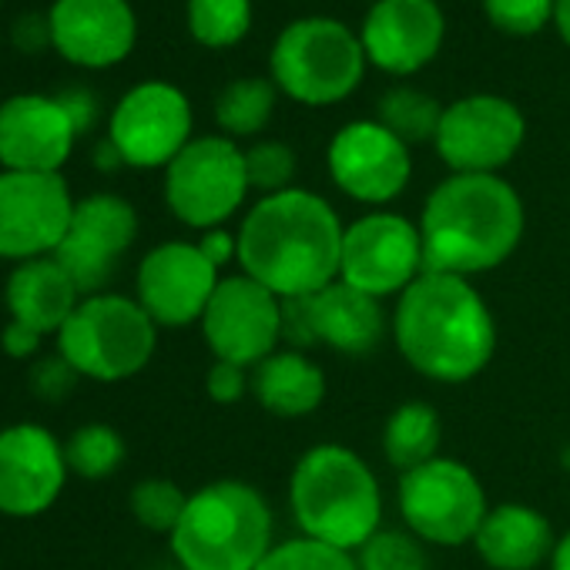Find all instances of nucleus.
Returning <instances> with one entry per match:
<instances>
[{"label":"nucleus","instance_id":"15","mask_svg":"<svg viewBox=\"0 0 570 570\" xmlns=\"http://www.w3.org/2000/svg\"><path fill=\"white\" fill-rule=\"evenodd\" d=\"M523 115L497 95H470L443 108L436 151L456 175H493L523 145Z\"/></svg>","mask_w":570,"mask_h":570},{"label":"nucleus","instance_id":"11","mask_svg":"<svg viewBox=\"0 0 570 570\" xmlns=\"http://www.w3.org/2000/svg\"><path fill=\"white\" fill-rule=\"evenodd\" d=\"M75 202L61 175L0 171V258L55 255L71 228Z\"/></svg>","mask_w":570,"mask_h":570},{"label":"nucleus","instance_id":"31","mask_svg":"<svg viewBox=\"0 0 570 570\" xmlns=\"http://www.w3.org/2000/svg\"><path fill=\"white\" fill-rule=\"evenodd\" d=\"M188 507V497L181 493L178 483L171 480H161V476H151V480H141L135 490H131V513L141 527L155 530V533H171L181 520Z\"/></svg>","mask_w":570,"mask_h":570},{"label":"nucleus","instance_id":"43","mask_svg":"<svg viewBox=\"0 0 570 570\" xmlns=\"http://www.w3.org/2000/svg\"><path fill=\"white\" fill-rule=\"evenodd\" d=\"M553 21H557V31H560V38L570 45V0H557V8H553Z\"/></svg>","mask_w":570,"mask_h":570},{"label":"nucleus","instance_id":"9","mask_svg":"<svg viewBox=\"0 0 570 570\" xmlns=\"http://www.w3.org/2000/svg\"><path fill=\"white\" fill-rule=\"evenodd\" d=\"M245 151L232 138H195L165 171V202L191 228H218L245 202Z\"/></svg>","mask_w":570,"mask_h":570},{"label":"nucleus","instance_id":"33","mask_svg":"<svg viewBox=\"0 0 570 570\" xmlns=\"http://www.w3.org/2000/svg\"><path fill=\"white\" fill-rule=\"evenodd\" d=\"M360 570H430V560L413 533L376 530L360 547Z\"/></svg>","mask_w":570,"mask_h":570},{"label":"nucleus","instance_id":"32","mask_svg":"<svg viewBox=\"0 0 570 570\" xmlns=\"http://www.w3.org/2000/svg\"><path fill=\"white\" fill-rule=\"evenodd\" d=\"M255 570H360V563H353V557L340 547L303 537L272 547Z\"/></svg>","mask_w":570,"mask_h":570},{"label":"nucleus","instance_id":"13","mask_svg":"<svg viewBox=\"0 0 570 570\" xmlns=\"http://www.w3.org/2000/svg\"><path fill=\"white\" fill-rule=\"evenodd\" d=\"M138 215L118 195H88L75 202L71 228L55 248V262L71 275L81 299L98 296L115 278L118 262L135 245Z\"/></svg>","mask_w":570,"mask_h":570},{"label":"nucleus","instance_id":"24","mask_svg":"<svg viewBox=\"0 0 570 570\" xmlns=\"http://www.w3.org/2000/svg\"><path fill=\"white\" fill-rule=\"evenodd\" d=\"M473 543L493 570H533L557 547L547 517L523 503H503L487 510Z\"/></svg>","mask_w":570,"mask_h":570},{"label":"nucleus","instance_id":"3","mask_svg":"<svg viewBox=\"0 0 570 570\" xmlns=\"http://www.w3.org/2000/svg\"><path fill=\"white\" fill-rule=\"evenodd\" d=\"M523 235V202L497 175H453L423 205V272L473 275L513 255Z\"/></svg>","mask_w":570,"mask_h":570},{"label":"nucleus","instance_id":"28","mask_svg":"<svg viewBox=\"0 0 570 570\" xmlns=\"http://www.w3.org/2000/svg\"><path fill=\"white\" fill-rule=\"evenodd\" d=\"M272 108H275V88L262 78H242L218 95L215 118L222 131L245 138V135H258L268 125Z\"/></svg>","mask_w":570,"mask_h":570},{"label":"nucleus","instance_id":"16","mask_svg":"<svg viewBox=\"0 0 570 570\" xmlns=\"http://www.w3.org/2000/svg\"><path fill=\"white\" fill-rule=\"evenodd\" d=\"M218 268L191 242H161L138 265V306L155 326H188L205 316L215 289Z\"/></svg>","mask_w":570,"mask_h":570},{"label":"nucleus","instance_id":"20","mask_svg":"<svg viewBox=\"0 0 570 570\" xmlns=\"http://www.w3.org/2000/svg\"><path fill=\"white\" fill-rule=\"evenodd\" d=\"M446 35L436 0H376L363 24V51L380 71L413 75L426 68Z\"/></svg>","mask_w":570,"mask_h":570},{"label":"nucleus","instance_id":"6","mask_svg":"<svg viewBox=\"0 0 570 570\" xmlns=\"http://www.w3.org/2000/svg\"><path fill=\"white\" fill-rule=\"evenodd\" d=\"M158 343V326L138 306L115 293H98L78 303L58 333V356L88 380L121 383L141 373Z\"/></svg>","mask_w":570,"mask_h":570},{"label":"nucleus","instance_id":"41","mask_svg":"<svg viewBox=\"0 0 570 570\" xmlns=\"http://www.w3.org/2000/svg\"><path fill=\"white\" fill-rule=\"evenodd\" d=\"M198 248H202V255H205L215 268H222L232 255H238V242H235L228 232H222V228H208V232L202 235Z\"/></svg>","mask_w":570,"mask_h":570},{"label":"nucleus","instance_id":"27","mask_svg":"<svg viewBox=\"0 0 570 570\" xmlns=\"http://www.w3.org/2000/svg\"><path fill=\"white\" fill-rule=\"evenodd\" d=\"M443 121V108L433 95L416 88H393L380 98V125L393 131L403 145L436 141Z\"/></svg>","mask_w":570,"mask_h":570},{"label":"nucleus","instance_id":"22","mask_svg":"<svg viewBox=\"0 0 570 570\" xmlns=\"http://www.w3.org/2000/svg\"><path fill=\"white\" fill-rule=\"evenodd\" d=\"M313 343H326L346 356H370L386 333V316L380 299L353 289L350 282L336 278L323 293L303 296Z\"/></svg>","mask_w":570,"mask_h":570},{"label":"nucleus","instance_id":"30","mask_svg":"<svg viewBox=\"0 0 570 570\" xmlns=\"http://www.w3.org/2000/svg\"><path fill=\"white\" fill-rule=\"evenodd\" d=\"M65 460H68L71 473H78L85 480H105L121 466L125 440L108 423H88V426L75 430L71 440L65 443Z\"/></svg>","mask_w":570,"mask_h":570},{"label":"nucleus","instance_id":"44","mask_svg":"<svg viewBox=\"0 0 570 570\" xmlns=\"http://www.w3.org/2000/svg\"><path fill=\"white\" fill-rule=\"evenodd\" d=\"M553 570H570V533H563L553 547Z\"/></svg>","mask_w":570,"mask_h":570},{"label":"nucleus","instance_id":"2","mask_svg":"<svg viewBox=\"0 0 570 570\" xmlns=\"http://www.w3.org/2000/svg\"><path fill=\"white\" fill-rule=\"evenodd\" d=\"M393 336L403 360L436 380L466 383L493 360L497 326L480 293L450 272H423L400 293Z\"/></svg>","mask_w":570,"mask_h":570},{"label":"nucleus","instance_id":"23","mask_svg":"<svg viewBox=\"0 0 570 570\" xmlns=\"http://www.w3.org/2000/svg\"><path fill=\"white\" fill-rule=\"evenodd\" d=\"M81 293L71 282V275L55 262V255L18 262V268L8 275L4 285V306L11 313V323H21L41 336H58L61 326L78 309Z\"/></svg>","mask_w":570,"mask_h":570},{"label":"nucleus","instance_id":"37","mask_svg":"<svg viewBox=\"0 0 570 570\" xmlns=\"http://www.w3.org/2000/svg\"><path fill=\"white\" fill-rule=\"evenodd\" d=\"M75 376H78V373H75L61 356L45 360V363L35 366V393L45 396V400H61V396L75 386Z\"/></svg>","mask_w":570,"mask_h":570},{"label":"nucleus","instance_id":"5","mask_svg":"<svg viewBox=\"0 0 570 570\" xmlns=\"http://www.w3.org/2000/svg\"><path fill=\"white\" fill-rule=\"evenodd\" d=\"M272 550V513L242 480H215L188 497L171 530L181 570H255Z\"/></svg>","mask_w":570,"mask_h":570},{"label":"nucleus","instance_id":"1","mask_svg":"<svg viewBox=\"0 0 570 570\" xmlns=\"http://www.w3.org/2000/svg\"><path fill=\"white\" fill-rule=\"evenodd\" d=\"M343 235L333 205L313 191L265 195L238 228V262L278 299L323 293L340 275Z\"/></svg>","mask_w":570,"mask_h":570},{"label":"nucleus","instance_id":"12","mask_svg":"<svg viewBox=\"0 0 570 570\" xmlns=\"http://www.w3.org/2000/svg\"><path fill=\"white\" fill-rule=\"evenodd\" d=\"M202 333L215 360L258 366L282 340V299L248 275H228L202 316Z\"/></svg>","mask_w":570,"mask_h":570},{"label":"nucleus","instance_id":"17","mask_svg":"<svg viewBox=\"0 0 570 570\" xmlns=\"http://www.w3.org/2000/svg\"><path fill=\"white\" fill-rule=\"evenodd\" d=\"M68 473L65 443L48 426L14 423L0 430V513L41 517L61 497Z\"/></svg>","mask_w":570,"mask_h":570},{"label":"nucleus","instance_id":"10","mask_svg":"<svg viewBox=\"0 0 570 570\" xmlns=\"http://www.w3.org/2000/svg\"><path fill=\"white\" fill-rule=\"evenodd\" d=\"M423 275V238L413 222L393 212H376L353 222L343 235L340 278L353 289L383 299L406 293Z\"/></svg>","mask_w":570,"mask_h":570},{"label":"nucleus","instance_id":"7","mask_svg":"<svg viewBox=\"0 0 570 570\" xmlns=\"http://www.w3.org/2000/svg\"><path fill=\"white\" fill-rule=\"evenodd\" d=\"M366 71L363 41L333 18L289 24L272 48V78L299 105H336L350 98Z\"/></svg>","mask_w":570,"mask_h":570},{"label":"nucleus","instance_id":"14","mask_svg":"<svg viewBox=\"0 0 570 570\" xmlns=\"http://www.w3.org/2000/svg\"><path fill=\"white\" fill-rule=\"evenodd\" d=\"M111 145L131 168H168L191 141V105L165 81L131 88L111 115Z\"/></svg>","mask_w":570,"mask_h":570},{"label":"nucleus","instance_id":"34","mask_svg":"<svg viewBox=\"0 0 570 570\" xmlns=\"http://www.w3.org/2000/svg\"><path fill=\"white\" fill-rule=\"evenodd\" d=\"M245 175L248 188H258L265 195L289 191V181L296 175V155L282 141H262L245 151Z\"/></svg>","mask_w":570,"mask_h":570},{"label":"nucleus","instance_id":"18","mask_svg":"<svg viewBox=\"0 0 570 570\" xmlns=\"http://www.w3.org/2000/svg\"><path fill=\"white\" fill-rule=\"evenodd\" d=\"M333 181L356 202H393L413 171L410 148L380 121H353L330 145Z\"/></svg>","mask_w":570,"mask_h":570},{"label":"nucleus","instance_id":"40","mask_svg":"<svg viewBox=\"0 0 570 570\" xmlns=\"http://www.w3.org/2000/svg\"><path fill=\"white\" fill-rule=\"evenodd\" d=\"M41 333H35V330H28V326H21V323H8V330H4V336H0V343H4V353L11 356V360H28V356H35L38 350H41Z\"/></svg>","mask_w":570,"mask_h":570},{"label":"nucleus","instance_id":"4","mask_svg":"<svg viewBox=\"0 0 570 570\" xmlns=\"http://www.w3.org/2000/svg\"><path fill=\"white\" fill-rule=\"evenodd\" d=\"M289 503L309 540L346 553L380 530V483L366 460L340 443H323L303 453L289 480Z\"/></svg>","mask_w":570,"mask_h":570},{"label":"nucleus","instance_id":"36","mask_svg":"<svg viewBox=\"0 0 570 570\" xmlns=\"http://www.w3.org/2000/svg\"><path fill=\"white\" fill-rule=\"evenodd\" d=\"M248 386H252V383H248V376H245V366L222 363V360H215V366L208 370V380H205L208 396H212L215 403H222V406L238 403V400L245 396Z\"/></svg>","mask_w":570,"mask_h":570},{"label":"nucleus","instance_id":"19","mask_svg":"<svg viewBox=\"0 0 570 570\" xmlns=\"http://www.w3.org/2000/svg\"><path fill=\"white\" fill-rule=\"evenodd\" d=\"M75 138L78 131L58 98L18 95L0 105V165L4 171L61 175Z\"/></svg>","mask_w":570,"mask_h":570},{"label":"nucleus","instance_id":"26","mask_svg":"<svg viewBox=\"0 0 570 570\" xmlns=\"http://www.w3.org/2000/svg\"><path fill=\"white\" fill-rule=\"evenodd\" d=\"M440 450V416L430 403L410 400L403 406L393 410V416L386 420L383 430V453L386 460L410 473L430 460H436Z\"/></svg>","mask_w":570,"mask_h":570},{"label":"nucleus","instance_id":"21","mask_svg":"<svg viewBox=\"0 0 570 570\" xmlns=\"http://www.w3.org/2000/svg\"><path fill=\"white\" fill-rule=\"evenodd\" d=\"M51 45L81 68H111L135 48V11L128 0H55L48 14Z\"/></svg>","mask_w":570,"mask_h":570},{"label":"nucleus","instance_id":"42","mask_svg":"<svg viewBox=\"0 0 570 570\" xmlns=\"http://www.w3.org/2000/svg\"><path fill=\"white\" fill-rule=\"evenodd\" d=\"M95 165H98L101 171H115L118 165H125V158L118 155V148L111 145V138L98 145V151H95Z\"/></svg>","mask_w":570,"mask_h":570},{"label":"nucleus","instance_id":"39","mask_svg":"<svg viewBox=\"0 0 570 570\" xmlns=\"http://www.w3.org/2000/svg\"><path fill=\"white\" fill-rule=\"evenodd\" d=\"M14 45L21 51H41L45 45H51V21L41 14H24L14 24Z\"/></svg>","mask_w":570,"mask_h":570},{"label":"nucleus","instance_id":"25","mask_svg":"<svg viewBox=\"0 0 570 570\" xmlns=\"http://www.w3.org/2000/svg\"><path fill=\"white\" fill-rule=\"evenodd\" d=\"M252 390L268 413L296 420L320 410L326 396V376L309 356L289 350V353H272L255 366Z\"/></svg>","mask_w":570,"mask_h":570},{"label":"nucleus","instance_id":"38","mask_svg":"<svg viewBox=\"0 0 570 570\" xmlns=\"http://www.w3.org/2000/svg\"><path fill=\"white\" fill-rule=\"evenodd\" d=\"M55 98H58L61 108L68 111V118H71V125H75L78 135H85V131L95 125V118H98V101H95L91 91H85V88H65V91L55 95Z\"/></svg>","mask_w":570,"mask_h":570},{"label":"nucleus","instance_id":"8","mask_svg":"<svg viewBox=\"0 0 570 570\" xmlns=\"http://www.w3.org/2000/svg\"><path fill=\"white\" fill-rule=\"evenodd\" d=\"M400 510L413 537L460 547L476 537L487 517L480 480L460 460H430L400 480Z\"/></svg>","mask_w":570,"mask_h":570},{"label":"nucleus","instance_id":"29","mask_svg":"<svg viewBox=\"0 0 570 570\" xmlns=\"http://www.w3.org/2000/svg\"><path fill=\"white\" fill-rule=\"evenodd\" d=\"M188 28L205 48H232L252 28V0H188Z\"/></svg>","mask_w":570,"mask_h":570},{"label":"nucleus","instance_id":"35","mask_svg":"<svg viewBox=\"0 0 570 570\" xmlns=\"http://www.w3.org/2000/svg\"><path fill=\"white\" fill-rule=\"evenodd\" d=\"M553 8L557 0H483L490 24L520 38L547 28V21H553Z\"/></svg>","mask_w":570,"mask_h":570}]
</instances>
